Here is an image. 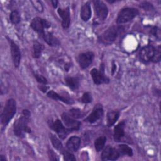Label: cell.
<instances>
[{"mask_svg":"<svg viewBox=\"0 0 161 161\" xmlns=\"http://www.w3.org/2000/svg\"><path fill=\"white\" fill-rule=\"evenodd\" d=\"M123 30V27L121 26H111L99 36V41L104 45H110L116 40Z\"/></svg>","mask_w":161,"mask_h":161,"instance_id":"6da1fadb","label":"cell"},{"mask_svg":"<svg viewBox=\"0 0 161 161\" xmlns=\"http://www.w3.org/2000/svg\"><path fill=\"white\" fill-rule=\"evenodd\" d=\"M30 116V113L29 111L24 109L23 111V115L14 122L13 131L17 136L23 137L26 131H30L28 126Z\"/></svg>","mask_w":161,"mask_h":161,"instance_id":"7a4b0ae2","label":"cell"},{"mask_svg":"<svg viewBox=\"0 0 161 161\" xmlns=\"http://www.w3.org/2000/svg\"><path fill=\"white\" fill-rule=\"evenodd\" d=\"M16 111V103L13 99H9L7 101L3 111L1 113V123L6 126L11 120Z\"/></svg>","mask_w":161,"mask_h":161,"instance_id":"3957f363","label":"cell"},{"mask_svg":"<svg viewBox=\"0 0 161 161\" xmlns=\"http://www.w3.org/2000/svg\"><path fill=\"white\" fill-rule=\"evenodd\" d=\"M138 11L133 8H126L122 9L118 13L116 22L118 24H122L130 21L138 14Z\"/></svg>","mask_w":161,"mask_h":161,"instance_id":"277c9868","label":"cell"},{"mask_svg":"<svg viewBox=\"0 0 161 161\" xmlns=\"http://www.w3.org/2000/svg\"><path fill=\"white\" fill-rule=\"evenodd\" d=\"M93 82L95 84L99 85L101 84H107L109 82V79L104 74V67L101 65L100 70H97L95 68L92 69L90 72Z\"/></svg>","mask_w":161,"mask_h":161,"instance_id":"5b68a950","label":"cell"},{"mask_svg":"<svg viewBox=\"0 0 161 161\" xmlns=\"http://www.w3.org/2000/svg\"><path fill=\"white\" fill-rule=\"evenodd\" d=\"M30 26L34 31L40 35L45 31V29L50 28L51 24L45 19L36 17L32 19L30 23Z\"/></svg>","mask_w":161,"mask_h":161,"instance_id":"8992f818","label":"cell"},{"mask_svg":"<svg viewBox=\"0 0 161 161\" xmlns=\"http://www.w3.org/2000/svg\"><path fill=\"white\" fill-rule=\"evenodd\" d=\"M155 52V48L152 45H148L143 47L139 53V57L140 60L144 63H148L152 61Z\"/></svg>","mask_w":161,"mask_h":161,"instance_id":"52a82bcc","label":"cell"},{"mask_svg":"<svg viewBox=\"0 0 161 161\" xmlns=\"http://www.w3.org/2000/svg\"><path fill=\"white\" fill-rule=\"evenodd\" d=\"M94 8L97 17L101 20H104L107 18L108 14V9L106 5L101 1H93Z\"/></svg>","mask_w":161,"mask_h":161,"instance_id":"ba28073f","label":"cell"},{"mask_svg":"<svg viewBox=\"0 0 161 161\" xmlns=\"http://www.w3.org/2000/svg\"><path fill=\"white\" fill-rule=\"evenodd\" d=\"M50 127H51L62 139L66 138L68 134L72 131L71 130L65 128L59 119H57L54 122L52 123L50 125Z\"/></svg>","mask_w":161,"mask_h":161,"instance_id":"9c48e42d","label":"cell"},{"mask_svg":"<svg viewBox=\"0 0 161 161\" xmlns=\"http://www.w3.org/2000/svg\"><path fill=\"white\" fill-rule=\"evenodd\" d=\"M119 156L120 154L118 150L108 145L103 150L101 153V160L104 161L116 160L119 158Z\"/></svg>","mask_w":161,"mask_h":161,"instance_id":"30bf717a","label":"cell"},{"mask_svg":"<svg viewBox=\"0 0 161 161\" xmlns=\"http://www.w3.org/2000/svg\"><path fill=\"white\" fill-rule=\"evenodd\" d=\"M94 55L92 52H86L80 54L78 57V62L80 67L83 69H87L92 62Z\"/></svg>","mask_w":161,"mask_h":161,"instance_id":"8fae6325","label":"cell"},{"mask_svg":"<svg viewBox=\"0 0 161 161\" xmlns=\"http://www.w3.org/2000/svg\"><path fill=\"white\" fill-rule=\"evenodd\" d=\"M62 119L67 128L71 130L72 131V130H78L79 129L80 123L79 121L75 120L70 114L64 113L62 114Z\"/></svg>","mask_w":161,"mask_h":161,"instance_id":"7c38bea8","label":"cell"},{"mask_svg":"<svg viewBox=\"0 0 161 161\" xmlns=\"http://www.w3.org/2000/svg\"><path fill=\"white\" fill-rule=\"evenodd\" d=\"M9 40L11 47V53L13 58V62L15 67H19L21 59V53L18 46L12 40Z\"/></svg>","mask_w":161,"mask_h":161,"instance_id":"4fadbf2b","label":"cell"},{"mask_svg":"<svg viewBox=\"0 0 161 161\" xmlns=\"http://www.w3.org/2000/svg\"><path fill=\"white\" fill-rule=\"evenodd\" d=\"M103 115V109L100 104L96 105L93 109L92 113L85 119V121L89 122V123H93L99 119Z\"/></svg>","mask_w":161,"mask_h":161,"instance_id":"5bb4252c","label":"cell"},{"mask_svg":"<svg viewBox=\"0 0 161 161\" xmlns=\"http://www.w3.org/2000/svg\"><path fill=\"white\" fill-rule=\"evenodd\" d=\"M57 13L62 18V25L64 28H67L70 23V10L69 8L67 7L65 8H59L57 10Z\"/></svg>","mask_w":161,"mask_h":161,"instance_id":"9a60e30c","label":"cell"},{"mask_svg":"<svg viewBox=\"0 0 161 161\" xmlns=\"http://www.w3.org/2000/svg\"><path fill=\"white\" fill-rule=\"evenodd\" d=\"M125 121H123L119 123L114 128L113 138L115 142H120L125 136Z\"/></svg>","mask_w":161,"mask_h":161,"instance_id":"2e32d148","label":"cell"},{"mask_svg":"<svg viewBox=\"0 0 161 161\" xmlns=\"http://www.w3.org/2000/svg\"><path fill=\"white\" fill-rule=\"evenodd\" d=\"M40 35L42 37L44 41L50 46L55 47L60 45L59 40L56 37H55L52 33L49 31H45L43 33H42Z\"/></svg>","mask_w":161,"mask_h":161,"instance_id":"e0dca14e","label":"cell"},{"mask_svg":"<svg viewBox=\"0 0 161 161\" xmlns=\"http://www.w3.org/2000/svg\"><path fill=\"white\" fill-rule=\"evenodd\" d=\"M80 139L76 136L70 137L66 143V147L68 150L72 152H76L80 146Z\"/></svg>","mask_w":161,"mask_h":161,"instance_id":"ac0fdd59","label":"cell"},{"mask_svg":"<svg viewBox=\"0 0 161 161\" xmlns=\"http://www.w3.org/2000/svg\"><path fill=\"white\" fill-rule=\"evenodd\" d=\"M80 14L81 19L84 21H87L90 19L91 16V9L89 3H86L82 6Z\"/></svg>","mask_w":161,"mask_h":161,"instance_id":"d6986e66","label":"cell"},{"mask_svg":"<svg viewBox=\"0 0 161 161\" xmlns=\"http://www.w3.org/2000/svg\"><path fill=\"white\" fill-rule=\"evenodd\" d=\"M47 96L53 99H55V100H59V101H61L66 104H72L73 103V101L71 100V99H69L67 97H65L60 94H58V93L55 92V91L51 90V91H49L48 92H47Z\"/></svg>","mask_w":161,"mask_h":161,"instance_id":"ffe728a7","label":"cell"},{"mask_svg":"<svg viewBox=\"0 0 161 161\" xmlns=\"http://www.w3.org/2000/svg\"><path fill=\"white\" fill-rule=\"evenodd\" d=\"M119 112L118 111H112L107 113V125L109 127L113 126L118 119Z\"/></svg>","mask_w":161,"mask_h":161,"instance_id":"44dd1931","label":"cell"},{"mask_svg":"<svg viewBox=\"0 0 161 161\" xmlns=\"http://www.w3.org/2000/svg\"><path fill=\"white\" fill-rule=\"evenodd\" d=\"M65 82L67 86L73 91H75L79 88V80L77 77H67L65 78Z\"/></svg>","mask_w":161,"mask_h":161,"instance_id":"7402d4cb","label":"cell"},{"mask_svg":"<svg viewBox=\"0 0 161 161\" xmlns=\"http://www.w3.org/2000/svg\"><path fill=\"white\" fill-rule=\"evenodd\" d=\"M44 46L38 42H35L33 46V56L35 58H38L41 56L42 52L44 50Z\"/></svg>","mask_w":161,"mask_h":161,"instance_id":"603a6c76","label":"cell"},{"mask_svg":"<svg viewBox=\"0 0 161 161\" xmlns=\"http://www.w3.org/2000/svg\"><path fill=\"white\" fill-rule=\"evenodd\" d=\"M106 141V138L104 136H99L94 141V148L97 152H99L104 147Z\"/></svg>","mask_w":161,"mask_h":161,"instance_id":"cb8c5ba5","label":"cell"},{"mask_svg":"<svg viewBox=\"0 0 161 161\" xmlns=\"http://www.w3.org/2000/svg\"><path fill=\"white\" fill-rule=\"evenodd\" d=\"M118 152L119 154L131 157L133 155V150L126 145L121 144L118 147Z\"/></svg>","mask_w":161,"mask_h":161,"instance_id":"d4e9b609","label":"cell"},{"mask_svg":"<svg viewBox=\"0 0 161 161\" xmlns=\"http://www.w3.org/2000/svg\"><path fill=\"white\" fill-rule=\"evenodd\" d=\"M50 138L51 140V142L54 147L55 148H56L58 150H63V145L62 142L60 141V140L54 135L50 133Z\"/></svg>","mask_w":161,"mask_h":161,"instance_id":"484cf974","label":"cell"},{"mask_svg":"<svg viewBox=\"0 0 161 161\" xmlns=\"http://www.w3.org/2000/svg\"><path fill=\"white\" fill-rule=\"evenodd\" d=\"M9 18H10L11 22L14 25L19 23L21 20L20 14L18 13V11L16 10H14V11H11V13L10 14Z\"/></svg>","mask_w":161,"mask_h":161,"instance_id":"4316f807","label":"cell"},{"mask_svg":"<svg viewBox=\"0 0 161 161\" xmlns=\"http://www.w3.org/2000/svg\"><path fill=\"white\" fill-rule=\"evenodd\" d=\"M69 114L74 118H81L84 116L85 113L77 108H72L69 111Z\"/></svg>","mask_w":161,"mask_h":161,"instance_id":"83f0119b","label":"cell"},{"mask_svg":"<svg viewBox=\"0 0 161 161\" xmlns=\"http://www.w3.org/2000/svg\"><path fill=\"white\" fill-rule=\"evenodd\" d=\"M92 96H91V94L89 93V92H85L83 94L82 96L80 98V101L83 103H89L92 101Z\"/></svg>","mask_w":161,"mask_h":161,"instance_id":"f1b7e54d","label":"cell"},{"mask_svg":"<svg viewBox=\"0 0 161 161\" xmlns=\"http://www.w3.org/2000/svg\"><path fill=\"white\" fill-rule=\"evenodd\" d=\"M160 46H158L157 47L155 48V55L154 57L152 60L153 62H158L160 60V57H161V52H160Z\"/></svg>","mask_w":161,"mask_h":161,"instance_id":"f546056e","label":"cell"},{"mask_svg":"<svg viewBox=\"0 0 161 161\" xmlns=\"http://www.w3.org/2000/svg\"><path fill=\"white\" fill-rule=\"evenodd\" d=\"M34 77H35L36 81L42 84H47V80L45 77H44L43 75L38 74H34Z\"/></svg>","mask_w":161,"mask_h":161,"instance_id":"4dcf8cb0","label":"cell"},{"mask_svg":"<svg viewBox=\"0 0 161 161\" xmlns=\"http://www.w3.org/2000/svg\"><path fill=\"white\" fill-rule=\"evenodd\" d=\"M31 3L33 4V6L35 7V8L40 11V12H42L43 9V6H42V4L40 1H31Z\"/></svg>","mask_w":161,"mask_h":161,"instance_id":"1f68e13d","label":"cell"},{"mask_svg":"<svg viewBox=\"0 0 161 161\" xmlns=\"http://www.w3.org/2000/svg\"><path fill=\"white\" fill-rule=\"evenodd\" d=\"M64 159L67 161L76 160L75 157H74V155L72 153H71L70 152H65L64 153Z\"/></svg>","mask_w":161,"mask_h":161,"instance_id":"d6a6232c","label":"cell"},{"mask_svg":"<svg viewBox=\"0 0 161 161\" xmlns=\"http://www.w3.org/2000/svg\"><path fill=\"white\" fill-rule=\"evenodd\" d=\"M48 157L50 160H58L59 158L57 156V155L52 150H48Z\"/></svg>","mask_w":161,"mask_h":161,"instance_id":"836d02e7","label":"cell"},{"mask_svg":"<svg viewBox=\"0 0 161 161\" xmlns=\"http://www.w3.org/2000/svg\"><path fill=\"white\" fill-rule=\"evenodd\" d=\"M152 4L148 3H143L142 4V7L143 8L145 9H147V10H149L150 9V8H152Z\"/></svg>","mask_w":161,"mask_h":161,"instance_id":"e575fe53","label":"cell"},{"mask_svg":"<svg viewBox=\"0 0 161 161\" xmlns=\"http://www.w3.org/2000/svg\"><path fill=\"white\" fill-rule=\"evenodd\" d=\"M39 88H40V89L41 91H42L43 92H46V91H47V89H48V87H47L46 86H45V85L41 86Z\"/></svg>","mask_w":161,"mask_h":161,"instance_id":"d590c367","label":"cell"},{"mask_svg":"<svg viewBox=\"0 0 161 161\" xmlns=\"http://www.w3.org/2000/svg\"><path fill=\"white\" fill-rule=\"evenodd\" d=\"M51 3L52 4L53 8H56L57 6L58 1H51Z\"/></svg>","mask_w":161,"mask_h":161,"instance_id":"8d00e7d4","label":"cell"},{"mask_svg":"<svg viewBox=\"0 0 161 161\" xmlns=\"http://www.w3.org/2000/svg\"><path fill=\"white\" fill-rule=\"evenodd\" d=\"M116 68V67L115 64H114V62H113V65H112V74H114V72L115 71Z\"/></svg>","mask_w":161,"mask_h":161,"instance_id":"74e56055","label":"cell"},{"mask_svg":"<svg viewBox=\"0 0 161 161\" xmlns=\"http://www.w3.org/2000/svg\"><path fill=\"white\" fill-rule=\"evenodd\" d=\"M5 160H6V158L4 157V156L3 155H1L0 156V160L1 161H5Z\"/></svg>","mask_w":161,"mask_h":161,"instance_id":"f35d334b","label":"cell"}]
</instances>
